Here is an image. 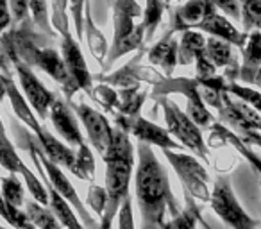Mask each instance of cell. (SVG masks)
Instances as JSON below:
<instances>
[{"instance_id": "obj_1", "label": "cell", "mask_w": 261, "mask_h": 229, "mask_svg": "<svg viewBox=\"0 0 261 229\" xmlns=\"http://www.w3.org/2000/svg\"><path fill=\"white\" fill-rule=\"evenodd\" d=\"M136 152H138L136 197H138L140 211H142L143 227L163 229L167 208H170L174 217L181 213L170 190L168 174L154 154L152 145L140 142Z\"/></svg>"}, {"instance_id": "obj_2", "label": "cell", "mask_w": 261, "mask_h": 229, "mask_svg": "<svg viewBox=\"0 0 261 229\" xmlns=\"http://www.w3.org/2000/svg\"><path fill=\"white\" fill-rule=\"evenodd\" d=\"M106 163V192H108V208L100 229H111V220L116 211H120L123 200L129 197V181L135 165V147L129 136L120 128H115L109 149L102 156Z\"/></svg>"}, {"instance_id": "obj_3", "label": "cell", "mask_w": 261, "mask_h": 229, "mask_svg": "<svg viewBox=\"0 0 261 229\" xmlns=\"http://www.w3.org/2000/svg\"><path fill=\"white\" fill-rule=\"evenodd\" d=\"M2 84H4V93L9 97L11 106L15 109L16 117L23 122L25 125H29L33 129L34 136L40 142L41 149L45 150L48 158H50L54 163H58L59 167H65L66 170H70L73 175H79V167H77V154L73 152L70 147H66L65 143H61L50 131H48L45 125H41L38 122L36 115L33 113V109L29 108L25 97L20 93V90L15 86L11 75H9L8 65H2Z\"/></svg>"}, {"instance_id": "obj_4", "label": "cell", "mask_w": 261, "mask_h": 229, "mask_svg": "<svg viewBox=\"0 0 261 229\" xmlns=\"http://www.w3.org/2000/svg\"><path fill=\"white\" fill-rule=\"evenodd\" d=\"M200 84L197 79H185V77H177V79H172L167 77L160 84L154 86L152 98H161L168 97L170 93H181L186 97L188 106H186V113L188 117L195 122L199 128H207V125L213 124V115L210 113V109L206 108V102L200 93Z\"/></svg>"}, {"instance_id": "obj_5", "label": "cell", "mask_w": 261, "mask_h": 229, "mask_svg": "<svg viewBox=\"0 0 261 229\" xmlns=\"http://www.w3.org/2000/svg\"><path fill=\"white\" fill-rule=\"evenodd\" d=\"M158 100L163 106V115L168 133L172 136H175L182 147H188L197 156H200L202 160H207V154L210 152H207V147L204 143L200 128L188 117V113L181 111L175 102L168 100V97H161Z\"/></svg>"}, {"instance_id": "obj_6", "label": "cell", "mask_w": 261, "mask_h": 229, "mask_svg": "<svg viewBox=\"0 0 261 229\" xmlns=\"http://www.w3.org/2000/svg\"><path fill=\"white\" fill-rule=\"evenodd\" d=\"M163 154L168 158L172 167L175 168L179 179H181L182 186H185V195L193 197V199L200 200H211L210 190H207V175L206 168L199 163L193 156L190 154L174 152L170 149H163Z\"/></svg>"}, {"instance_id": "obj_7", "label": "cell", "mask_w": 261, "mask_h": 229, "mask_svg": "<svg viewBox=\"0 0 261 229\" xmlns=\"http://www.w3.org/2000/svg\"><path fill=\"white\" fill-rule=\"evenodd\" d=\"M211 208L232 229H257V222L250 218L236 200L231 181L227 177H218L215 183L213 193H211Z\"/></svg>"}, {"instance_id": "obj_8", "label": "cell", "mask_w": 261, "mask_h": 229, "mask_svg": "<svg viewBox=\"0 0 261 229\" xmlns=\"http://www.w3.org/2000/svg\"><path fill=\"white\" fill-rule=\"evenodd\" d=\"M29 142H31V145L34 147V150L38 152V156H40V161H41V165H43V168H45V174L48 175V181H50V185L54 186V188L58 190V192L61 193V195L65 197V199L68 200L73 208H75L77 213H79L81 217L86 220L88 227H90V229H100V225H98L97 222H95L93 218L88 215V211L84 210L79 195H77V192L73 190L72 183L68 181V177L65 175V172L59 168L58 163H54V161H52L50 158L45 154V150L41 149V145H40V142H38L36 136H29Z\"/></svg>"}, {"instance_id": "obj_9", "label": "cell", "mask_w": 261, "mask_h": 229, "mask_svg": "<svg viewBox=\"0 0 261 229\" xmlns=\"http://www.w3.org/2000/svg\"><path fill=\"white\" fill-rule=\"evenodd\" d=\"M116 128H120L122 131L129 133V135L136 136L140 142L149 143V145H158L161 149H170V150H181L182 145L177 143L174 138L170 136L168 129L160 128L154 122L147 120L143 117H135V118H127V117H120L116 115L115 118Z\"/></svg>"}, {"instance_id": "obj_10", "label": "cell", "mask_w": 261, "mask_h": 229, "mask_svg": "<svg viewBox=\"0 0 261 229\" xmlns=\"http://www.w3.org/2000/svg\"><path fill=\"white\" fill-rule=\"evenodd\" d=\"M13 68L16 70V75H18V81H20V86H22V91H23V97L29 100V104L33 106V109L36 111V115L45 120L48 117V113H50V108L54 104L56 93H52L50 90L43 86L40 83L36 75H34L33 68H31L27 63L23 61H16L13 63Z\"/></svg>"}, {"instance_id": "obj_11", "label": "cell", "mask_w": 261, "mask_h": 229, "mask_svg": "<svg viewBox=\"0 0 261 229\" xmlns=\"http://www.w3.org/2000/svg\"><path fill=\"white\" fill-rule=\"evenodd\" d=\"M218 117L222 122L231 125L232 133L238 135L240 138L245 136L249 131L261 133V117L257 115V109L250 108L249 104H245L231 93H227L224 106L218 109Z\"/></svg>"}, {"instance_id": "obj_12", "label": "cell", "mask_w": 261, "mask_h": 229, "mask_svg": "<svg viewBox=\"0 0 261 229\" xmlns=\"http://www.w3.org/2000/svg\"><path fill=\"white\" fill-rule=\"evenodd\" d=\"M68 104H70V108L73 109V113L79 117V120L83 122L84 128H86L88 138H90L91 145L95 147V150H97L98 154L104 156L106 150L111 145L113 133H115V129L109 125L108 118H106L104 115H100L98 111H95L93 108H90L86 102H83V104L68 102Z\"/></svg>"}, {"instance_id": "obj_13", "label": "cell", "mask_w": 261, "mask_h": 229, "mask_svg": "<svg viewBox=\"0 0 261 229\" xmlns=\"http://www.w3.org/2000/svg\"><path fill=\"white\" fill-rule=\"evenodd\" d=\"M2 167L11 172V174L20 172L23 175V179H25L27 188H29L31 195L34 197V200H38L43 206H50V193H47V190L43 188V183L23 165V161L15 152V147L11 145L6 133H2Z\"/></svg>"}, {"instance_id": "obj_14", "label": "cell", "mask_w": 261, "mask_h": 229, "mask_svg": "<svg viewBox=\"0 0 261 229\" xmlns=\"http://www.w3.org/2000/svg\"><path fill=\"white\" fill-rule=\"evenodd\" d=\"M61 54H63V58H65V63H66V66H68L70 73H72V77L75 79L79 90H84L88 97L93 100V90H95L93 75L90 73L86 61H84V58H83L79 40L72 38V34L61 38Z\"/></svg>"}, {"instance_id": "obj_15", "label": "cell", "mask_w": 261, "mask_h": 229, "mask_svg": "<svg viewBox=\"0 0 261 229\" xmlns=\"http://www.w3.org/2000/svg\"><path fill=\"white\" fill-rule=\"evenodd\" d=\"M217 9L218 8L213 0H190L174 11L170 20V31L172 33H177V31L185 33L190 29H197L207 16L217 13Z\"/></svg>"}, {"instance_id": "obj_16", "label": "cell", "mask_w": 261, "mask_h": 229, "mask_svg": "<svg viewBox=\"0 0 261 229\" xmlns=\"http://www.w3.org/2000/svg\"><path fill=\"white\" fill-rule=\"evenodd\" d=\"M48 117H50L54 128L58 129L59 135L65 138L66 143L75 145V147L83 145L84 138H83V133H81L79 122H77L79 117H77L75 113H72L68 102L61 100V98H56L50 108V113H48Z\"/></svg>"}, {"instance_id": "obj_17", "label": "cell", "mask_w": 261, "mask_h": 229, "mask_svg": "<svg viewBox=\"0 0 261 229\" xmlns=\"http://www.w3.org/2000/svg\"><path fill=\"white\" fill-rule=\"evenodd\" d=\"M172 31H168L163 36V40L158 41L154 47L149 48L147 56L152 65H158L167 77H172L175 66L179 65V41L172 38Z\"/></svg>"}, {"instance_id": "obj_18", "label": "cell", "mask_w": 261, "mask_h": 229, "mask_svg": "<svg viewBox=\"0 0 261 229\" xmlns=\"http://www.w3.org/2000/svg\"><path fill=\"white\" fill-rule=\"evenodd\" d=\"M197 29L204 31V33H210L211 36L220 38V40L227 41L231 45H238L242 48L245 47L247 40H249V34L238 31L232 23H229V20L225 16L218 15V13H213V15L207 16Z\"/></svg>"}, {"instance_id": "obj_19", "label": "cell", "mask_w": 261, "mask_h": 229, "mask_svg": "<svg viewBox=\"0 0 261 229\" xmlns=\"http://www.w3.org/2000/svg\"><path fill=\"white\" fill-rule=\"evenodd\" d=\"M242 70H240V79L243 83L254 84L257 70L261 68V31L249 33V40L242 54Z\"/></svg>"}, {"instance_id": "obj_20", "label": "cell", "mask_w": 261, "mask_h": 229, "mask_svg": "<svg viewBox=\"0 0 261 229\" xmlns=\"http://www.w3.org/2000/svg\"><path fill=\"white\" fill-rule=\"evenodd\" d=\"M145 26L143 23H138L136 26V29L133 31V33L129 34V36L122 38V40L118 41H113L111 48H109V54H108V59H106L104 63V72H109V68H111V65L116 61V59H120L122 56L129 54V52H135V50H140L143 45V40H145Z\"/></svg>"}, {"instance_id": "obj_21", "label": "cell", "mask_w": 261, "mask_h": 229, "mask_svg": "<svg viewBox=\"0 0 261 229\" xmlns=\"http://www.w3.org/2000/svg\"><path fill=\"white\" fill-rule=\"evenodd\" d=\"M84 29H86V40H88V47H90V52L93 54V58L104 66L106 59H108L109 54V45L106 41L104 34L97 29V26L93 23V16H91V6L90 0H86V13H84Z\"/></svg>"}, {"instance_id": "obj_22", "label": "cell", "mask_w": 261, "mask_h": 229, "mask_svg": "<svg viewBox=\"0 0 261 229\" xmlns=\"http://www.w3.org/2000/svg\"><path fill=\"white\" fill-rule=\"evenodd\" d=\"M143 56V50H140V54L136 58H133V61L127 63L123 68H120L118 72L111 73V75H98L97 79L100 83H108V84H115V86H122V88H140V77H138V68L140 59Z\"/></svg>"}, {"instance_id": "obj_23", "label": "cell", "mask_w": 261, "mask_h": 229, "mask_svg": "<svg viewBox=\"0 0 261 229\" xmlns=\"http://www.w3.org/2000/svg\"><path fill=\"white\" fill-rule=\"evenodd\" d=\"M120 95V104H118V113L120 117L135 118L140 117V109H142L143 102L147 98V91L140 90V88H122L118 91Z\"/></svg>"}, {"instance_id": "obj_24", "label": "cell", "mask_w": 261, "mask_h": 229, "mask_svg": "<svg viewBox=\"0 0 261 229\" xmlns=\"http://www.w3.org/2000/svg\"><path fill=\"white\" fill-rule=\"evenodd\" d=\"M207 40L202 36V33L197 31H185L179 41V65H190L192 61H195L197 54L202 48H206Z\"/></svg>"}, {"instance_id": "obj_25", "label": "cell", "mask_w": 261, "mask_h": 229, "mask_svg": "<svg viewBox=\"0 0 261 229\" xmlns=\"http://www.w3.org/2000/svg\"><path fill=\"white\" fill-rule=\"evenodd\" d=\"M48 193H50V208L56 217H58V220L61 222L66 229H84L83 225L79 224V220H77L70 202L52 185H50V188H48Z\"/></svg>"}, {"instance_id": "obj_26", "label": "cell", "mask_w": 261, "mask_h": 229, "mask_svg": "<svg viewBox=\"0 0 261 229\" xmlns=\"http://www.w3.org/2000/svg\"><path fill=\"white\" fill-rule=\"evenodd\" d=\"M206 54L217 68H229L231 65L238 63V59L232 56L231 43H227V41L220 40V38H215V36H211L210 40H207Z\"/></svg>"}, {"instance_id": "obj_27", "label": "cell", "mask_w": 261, "mask_h": 229, "mask_svg": "<svg viewBox=\"0 0 261 229\" xmlns=\"http://www.w3.org/2000/svg\"><path fill=\"white\" fill-rule=\"evenodd\" d=\"M27 217H29L31 224L38 229H61L58 224V217L54 211H48L43 204L38 200H29L27 202Z\"/></svg>"}, {"instance_id": "obj_28", "label": "cell", "mask_w": 261, "mask_h": 229, "mask_svg": "<svg viewBox=\"0 0 261 229\" xmlns=\"http://www.w3.org/2000/svg\"><path fill=\"white\" fill-rule=\"evenodd\" d=\"M165 0H147L145 11H143V26H145V41H150L156 34V29L160 26L165 13Z\"/></svg>"}, {"instance_id": "obj_29", "label": "cell", "mask_w": 261, "mask_h": 229, "mask_svg": "<svg viewBox=\"0 0 261 229\" xmlns=\"http://www.w3.org/2000/svg\"><path fill=\"white\" fill-rule=\"evenodd\" d=\"M31 15H33V22L36 23L40 33H45L52 40H58V33L54 31L52 20L48 18L47 0H31Z\"/></svg>"}, {"instance_id": "obj_30", "label": "cell", "mask_w": 261, "mask_h": 229, "mask_svg": "<svg viewBox=\"0 0 261 229\" xmlns=\"http://www.w3.org/2000/svg\"><path fill=\"white\" fill-rule=\"evenodd\" d=\"M243 33L261 31V0H240Z\"/></svg>"}, {"instance_id": "obj_31", "label": "cell", "mask_w": 261, "mask_h": 229, "mask_svg": "<svg viewBox=\"0 0 261 229\" xmlns=\"http://www.w3.org/2000/svg\"><path fill=\"white\" fill-rule=\"evenodd\" d=\"M2 197L6 202L13 204V206L20 208L23 204V186L16 174H9L2 177Z\"/></svg>"}, {"instance_id": "obj_32", "label": "cell", "mask_w": 261, "mask_h": 229, "mask_svg": "<svg viewBox=\"0 0 261 229\" xmlns=\"http://www.w3.org/2000/svg\"><path fill=\"white\" fill-rule=\"evenodd\" d=\"M52 4V26H54L56 33L61 34V38L68 36L70 33V23L68 15H66V6L70 4V0H50Z\"/></svg>"}, {"instance_id": "obj_33", "label": "cell", "mask_w": 261, "mask_h": 229, "mask_svg": "<svg viewBox=\"0 0 261 229\" xmlns=\"http://www.w3.org/2000/svg\"><path fill=\"white\" fill-rule=\"evenodd\" d=\"M227 91L231 95H234L236 98L243 100L245 104H249L250 108L261 111V91L252 90V88H249V86H240L236 81H229Z\"/></svg>"}, {"instance_id": "obj_34", "label": "cell", "mask_w": 261, "mask_h": 229, "mask_svg": "<svg viewBox=\"0 0 261 229\" xmlns=\"http://www.w3.org/2000/svg\"><path fill=\"white\" fill-rule=\"evenodd\" d=\"M197 218H199V208L193 202H190L188 208L181 211L177 217L172 218L170 222H167L163 229H195Z\"/></svg>"}, {"instance_id": "obj_35", "label": "cell", "mask_w": 261, "mask_h": 229, "mask_svg": "<svg viewBox=\"0 0 261 229\" xmlns=\"http://www.w3.org/2000/svg\"><path fill=\"white\" fill-rule=\"evenodd\" d=\"M93 100L98 102L106 111L115 113L120 104V95H118V91L111 90V88L106 86L104 83H100V84H97L93 90Z\"/></svg>"}, {"instance_id": "obj_36", "label": "cell", "mask_w": 261, "mask_h": 229, "mask_svg": "<svg viewBox=\"0 0 261 229\" xmlns=\"http://www.w3.org/2000/svg\"><path fill=\"white\" fill-rule=\"evenodd\" d=\"M77 167H79V179H93V172H95V160L91 156V150L88 149L86 143L79 147L77 150Z\"/></svg>"}, {"instance_id": "obj_37", "label": "cell", "mask_w": 261, "mask_h": 229, "mask_svg": "<svg viewBox=\"0 0 261 229\" xmlns=\"http://www.w3.org/2000/svg\"><path fill=\"white\" fill-rule=\"evenodd\" d=\"M2 213H4L6 220H8L9 224H11L13 227H16V229H23V227H27V225L31 224L27 213H22L18 208L13 206V204H9V202H6V200H2Z\"/></svg>"}, {"instance_id": "obj_38", "label": "cell", "mask_w": 261, "mask_h": 229, "mask_svg": "<svg viewBox=\"0 0 261 229\" xmlns=\"http://www.w3.org/2000/svg\"><path fill=\"white\" fill-rule=\"evenodd\" d=\"M88 204L93 208L95 213H98L102 217L106 213V208H108V192H106V188L91 185L90 192H88Z\"/></svg>"}, {"instance_id": "obj_39", "label": "cell", "mask_w": 261, "mask_h": 229, "mask_svg": "<svg viewBox=\"0 0 261 229\" xmlns=\"http://www.w3.org/2000/svg\"><path fill=\"white\" fill-rule=\"evenodd\" d=\"M84 4H86V0H70V11H72L75 34H77V40L79 41L83 40V36H84V16H83Z\"/></svg>"}, {"instance_id": "obj_40", "label": "cell", "mask_w": 261, "mask_h": 229, "mask_svg": "<svg viewBox=\"0 0 261 229\" xmlns=\"http://www.w3.org/2000/svg\"><path fill=\"white\" fill-rule=\"evenodd\" d=\"M9 2V9L13 13V26L20 23L27 18L31 9V0H8Z\"/></svg>"}, {"instance_id": "obj_41", "label": "cell", "mask_w": 261, "mask_h": 229, "mask_svg": "<svg viewBox=\"0 0 261 229\" xmlns=\"http://www.w3.org/2000/svg\"><path fill=\"white\" fill-rule=\"evenodd\" d=\"M118 227L120 229H135V220H133V204L127 197L123 200L122 208L118 211Z\"/></svg>"}, {"instance_id": "obj_42", "label": "cell", "mask_w": 261, "mask_h": 229, "mask_svg": "<svg viewBox=\"0 0 261 229\" xmlns=\"http://www.w3.org/2000/svg\"><path fill=\"white\" fill-rule=\"evenodd\" d=\"M217 4L218 9L225 13V15H231L232 18L238 20L240 15H242V8H240V0H213Z\"/></svg>"}, {"instance_id": "obj_43", "label": "cell", "mask_w": 261, "mask_h": 229, "mask_svg": "<svg viewBox=\"0 0 261 229\" xmlns=\"http://www.w3.org/2000/svg\"><path fill=\"white\" fill-rule=\"evenodd\" d=\"M254 84H256V86H259V88H261V68L257 70L256 77H254Z\"/></svg>"}, {"instance_id": "obj_44", "label": "cell", "mask_w": 261, "mask_h": 229, "mask_svg": "<svg viewBox=\"0 0 261 229\" xmlns=\"http://www.w3.org/2000/svg\"><path fill=\"white\" fill-rule=\"evenodd\" d=\"M167 2H179V0H167Z\"/></svg>"}, {"instance_id": "obj_45", "label": "cell", "mask_w": 261, "mask_h": 229, "mask_svg": "<svg viewBox=\"0 0 261 229\" xmlns=\"http://www.w3.org/2000/svg\"><path fill=\"white\" fill-rule=\"evenodd\" d=\"M2 229H8V227H2Z\"/></svg>"}]
</instances>
